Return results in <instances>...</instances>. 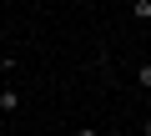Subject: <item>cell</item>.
I'll list each match as a JSON object with an SVG mask.
<instances>
[{
  "label": "cell",
  "mask_w": 151,
  "mask_h": 136,
  "mask_svg": "<svg viewBox=\"0 0 151 136\" xmlns=\"http://www.w3.org/2000/svg\"><path fill=\"white\" fill-rule=\"evenodd\" d=\"M0 111H5V116L20 111V91H15V86H0Z\"/></svg>",
  "instance_id": "cell-1"
},
{
  "label": "cell",
  "mask_w": 151,
  "mask_h": 136,
  "mask_svg": "<svg viewBox=\"0 0 151 136\" xmlns=\"http://www.w3.org/2000/svg\"><path fill=\"white\" fill-rule=\"evenodd\" d=\"M131 15L146 25V20H151V0H131Z\"/></svg>",
  "instance_id": "cell-2"
},
{
  "label": "cell",
  "mask_w": 151,
  "mask_h": 136,
  "mask_svg": "<svg viewBox=\"0 0 151 136\" xmlns=\"http://www.w3.org/2000/svg\"><path fill=\"white\" fill-rule=\"evenodd\" d=\"M136 86H141V91H151V60H146V65H136Z\"/></svg>",
  "instance_id": "cell-3"
},
{
  "label": "cell",
  "mask_w": 151,
  "mask_h": 136,
  "mask_svg": "<svg viewBox=\"0 0 151 136\" xmlns=\"http://www.w3.org/2000/svg\"><path fill=\"white\" fill-rule=\"evenodd\" d=\"M76 136H101V131H96V126H81V131H76Z\"/></svg>",
  "instance_id": "cell-4"
},
{
  "label": "cell",
  "mask_w": 151,
  "mask_h": 136,
  "mask_svg": "<svg viewBox=\"0 0 151 136\" xmlns=\"http://www.w3.org/2000/svg\"><path fill=\"white\" fill-rule=\"evenodd\" d=\"M146 111H151V91H146Z\"/></svg>",
  "instance_id": "cell-5"
},
{
  "label": "cell",
  "mask_w": 151,
  "mask_h": 136,
  "mask_svg": "<svg viewBox=\"0 0 151 136\" xmlns=\"http://www.w3.org/2000/svg\"><path fill=\"white\" fill-rule=\"evenodd\" d=\"M106 136H121V131H106Z\"/></svg>",
  "instance_id": "cell-6"
},
{
  "label": "cell",
  "mask_w": 151,
  "mask_h": 136,
  "mask_svg": "<svg viewBox=\"0 0 151 136\" xmlns=\"http://www.w3.org/2000/svg\"><path fill=\"white\" fill-rule=\"evenodd\" d=\"M146 30H151V20H146Z\"/></svg>",
  "instance_id": "cell-7"
}]
</instances>
